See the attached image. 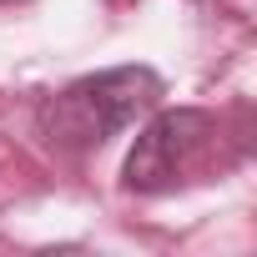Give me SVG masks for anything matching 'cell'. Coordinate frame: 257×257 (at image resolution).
Masks as SVG:
<instances>
[{"label":"cell","mask_w":257,"mask_h":257,"mask_svg":"<svg viewBox=\"0 0 257 257\" xmlns=\"http://www.w3.org/2000/svg\"><path fill=\"white\" fill-rule=\"evenodd\" d=\"M162 91L167 86L152 66H111V71L81 76L41 106V132L71 152L101 147L132 121H142L147 111H157Z\"/></svg>","instance_id":"1"},{"label":"cell","mask_w":257,"mask_h":257,"mask_svg":"<svg viewBox=\"0 0 257 257\" xmlns=\"http://www.w3.org/2000/svg\"><path fill=\"white\" fill-rule=\"evenodd\" d=\"M217 142V121L197 106H177V111H157L126 157V192H172L182 177L197 172V162L207 157V147Z\"/></svg>","instance_id":"2"}]
</instances>
